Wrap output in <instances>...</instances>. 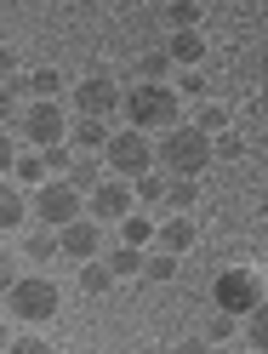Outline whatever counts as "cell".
I'll return each mask as SVG.
<instances>
[{"instance_id": "obj_5", "label": "cell", "mask_w": 268, "mask_h": 354, "mask_svg": "<svg viewBox=\"0 0 268 354\" xmlns=\"http://www.w3.org/2000/svg\"><path fill=\"white\" fill-rule=\"evenodd\" d=\"M103 160L115 166L120 177H143V171H154V138H149L143 126H131V120H126V131H108Z\"/></svg>"}, {"instance_id": "obj_25", "label": "cell", "mask_w": 268, "mask_h": 354, "mask_svg": "<svg viewBox=\"0 0 268 354\" xmlns=\"http://www.w3.org/2000/svg\"><path fill=\"white\" fill-rule=\"evenodd\" d=\"M211 149H217V160H240V154H245V138H240V131H229V126H222L217 138H211Z\"/></svg>"}, {"instance_id": "obj_29", "label": "cell", "mask_w": 268, "mask_h": 354, "mask_svg": "<svg viewBox=\"0 0 268 354\" xmlns=\"http://www.w3.org/2000/svg\"><path fill=\"white\" fill-rule=\"evenodd\" d=\"M17 92H29V80H23V86H17V80L0 86V126H12V120H17Z\"/></svg>"}, {"instance_id": "obj_33", "label": "cell", "mask_w": 268, "mask_h": 354, "mask_svg": "<svg viewBox=\"0 0 268 354\" xmlns=\"http://www.w3.org/2000/svg\"><path fill=\"white\" fill-rule=\"evenodd\" d=\"M177 92H183V97H200V92H206V75H200V69H183V75H177Z\"/></svg>"}, {"instance_id": "obj_18", "label": "cell", "mask_w": 268, "mask_h": 354, "mask_svg": "<svg viewBox=\"0 0 268 354\" xmlns=\"http://www.w3.org/2000/svg\"><path fill=\"white\" fill-rule=\"evenodd\" d=\"M17 223H23V194H17V183L0 177V234H12Z\"/></svg>"}, {"instance_id": "obj_23", "label": "cell", "mask_w": 268, "mask_h": 354, "mask_svg": "<svg viewBox=\"0 0 268 354\" xmlns=\"http://www.w3.org/2000/svg\"><path fill=\"white\" fill-rule=\"evenodd\" d=\"M245 343L268 354V297H262V303L251 308V315H245Z\"/></svg>"}, {"instance_id": "obj_4", "label": "cell", "mask_w": 268, "mask_h": 354, "mask_svg": "<svg viewBox=\"0 0 268 354\" xmlns=\"http://www.w3.org/2000/svg\"><path fill=\"white\" fill-rule=\"evenodd\" d=\"M262 297H268V280L257 269H222L217 286H211V303L222 308V315H234V320H245Z\"/></svg>"}, {"instance_id": "obj_34", "label": "cell", "mask_w": 268, "mask_h": 354, "mask_svg": "<svg viewBox=\"0 0 268 354\" xmlns=\"http://www.w3.org/2000/svg\"><path fill=\"white\" fill-rule=\"evenodd\" d=\"M234 337V315H222V308H217V326L206 331V343H229Z\"/></svg>"}, {"instance_id": "obj_22", "label": "cell", "mask_w": 268, "mask_h": 354, "mask_svg": "<svg viewBox=\"0 0 268 354\" xmlns=\"http://www.w3.org/2000/svg\"><path fill=\"white\" fill-rule=\"evenodd\" d=\"M120 240H126V246H149V240H154V223H149L143 212H126V217H120Z\"/></svg>"}, {"instance_id": "obj_28", "label": "cell", "mask_w": 268, "mask_h": 354, "mask_svg": "<svg viewBox=\"0 0 268 354\" xmlns=\"http://www.w3.org/2000/svg\"><path fill=\"white\" fill-rule=\"evenodd\" d=\"M143 274H149V280H171V274H177V252H154V257H143Z\"/></svg>"}, {"instance_id": "obj_37", "label": "cell", "mask_w": 268, "mask_h": 354, "mask_svg": "<svg viewBox=\"0 0 268 354\" xmlns=\"http://www.w3.org/2000/svg\"><path fill=\"white\" fill-rule=\"evenodd\" d=\"M12 348H17V354H46L52 343H46V337H12Z\"/></svg>"}, {"instance_id": "obj_30", "label": "cell", "mask_w": 268, "mask_h": 354, "mask_svg": "<svg viewBox=\"0 0 268 354\" xmlns=\"http://www.w3.org/2000/svg\"><path fill=\"white\" fill-rule=\"evenodd\" d=\"M40 154H46V166H52V171H69V160H75V143H46Z\"/></svg>"}, {"instance_id": "obj_31", "label": "cell", "mask_w": 268, "mask_h": 354, "mask_svg": "<svg viewBox=\"0 0 268 354\" xmlns=\"http://www.w3.org/2000/svg\"><path fill=\"white\" fill-rule=\"evenodd\" d=\"M194 126H206L211 138H217V131L229 126V115H222V103H206V109H200V115H194Z\"/></svg>"}, {"instance_id": "obj_16", "label": "cell", "mask_w": 268, "mask_h": 354, "mask_svg": "<svg viewBox=\"0 0 268 354\" xmlns=\"http://www.w3.org/2000/svg\"><path fill=\"white\" fill-rule=\"evenodd\" d=\"M108 286H115V269L97 263V257H86V263H80V292H86V297H103Z\"/></svg>"}, {"instance_id": "obj_32", "label": "cell", "mask_w": 268, "mask_h": 354, "mask_svg": "<svg viewBox=\"0 0 268 354\" xmlns=\"http://www.w3.org/2000/svg\"><path fill=\"white\" fill-rule=\"evenodd\" d=\"M12 166H17V138H12L6 126H0V177H6Z\"/></svg>"}, {"instance_id": "obj_6", "label": "cell", "mask_w": 268, "mask_h": 354, "mask_svg": "<svg viewBox=\"0 0 268 354\" xmlns=\"http://www.w3.org/2000/svg\"><path fill=\"white\" fill-rule=\"evenodd\" d=\"M17 131H23V143L46 149V143H69V115H63L57 97H35L23 115H17Z\"/></svg>"}, {"instance_id": "obj_13", "label": "cell", "mask_w": 268, "mask_h": 354, "mask_svg": "<svg viewBox=\"0 0 268 354\" xmlns=\"http://www.w3.org/2000/svg\"><path fill=\"white\" fill-rule=\"evenodd\" d=\"M171 63L177 69H200V57H206V40H200V29H171Z\"/></svg>"}, {"instance_id": "obj_11", "label": "cell", "mask_w": 268, "mask_h": 354, "mask_svg": "<svg viewBox=\"0 0 268 354\" xmlns=\"http://www.w3.org/2000/svg\"><path fill=\"white\" fill-rule=\"evenodd\" d=\"M194 240H200V223H194L189 212H171L166 223L154 229V246H160V252H177V257H183V252H194Z\"/></svg>"}, {"instance_id": "obj_17", "label": "cell", "mask_w": 268, "mask_h": 354, "mask_svg": "<svg viewBox=\"0 0 268 354\" xmlns=\"http://www.w3.org/2000/svg\"><path fill=\"white\" fill-rule=\"evenodd\" d=\"M63 177H69L75 189H86V194H92V189L103 183V166L92 160V154H80V149H75V160H69V171H63Z\"/></svg>"}, {"instance_id": "obj_7", "label": "cell", "mask_w": 268, "mask_h": 354, "mask_svg": "<svg viewBox=\"0 0 268 354\" xmlns=\"http://www.w3.org/2000/svg\"><path fill=\"white\" fill-rule=\"evenodd\" d=\"M80 201H86V189H75L69 177H46V183L35 189V217L52 223V229H63L69 217H80Z\"/></svg>"}, {"instance_id": "obj_3", "label": "cell", "mask_w": 268, "mask_h": 354, "mask_svg": "<svg viewBox=\"0 0 268 354\" xmlns=\"http://www.w3.org/2000/svg\"><path fill=\"white\" fill-rule=\"evenodd\" d=\"M12 315L17 320H23V326H46L52 315H57V280H46V269H35V274H17L12 280Z\"/></svg>"}, {"instance_id": "obj_2", "label": "cell", "mask_w": 268, "mask_h": 354, "mask_svg": "<svg viewBox=\"0 0 268 354\" xmlns=\"http://www.w3.org/2000/svg\"><path fill=\"white\" fill-rule=\"evenodd\" d=\"M120 115H126L131 126H143V131H166V126L183 120V92L166 86V80H137V86L126 92Z\"/></svg>"}, {"instance_id": "obj_21", "label": "cell", "mask_w": 268, "mask_h": 354, "mask_svg": "<svg viewBox=\"0 0 268 354\" xmlns=\"http://www.w3.org/2000/svg\"><path fill=\"white\" fill-rule=\"evenodd\" d=\"M200 201V183L194 177H171V189H166V212H189Z\"/></svg>"}, {"instance_id": "obj_8", "label": "cell", "mask_w": 268, "mask_h": 354, "mask_svg": "<svg viewBox=\"0 0 268 354\" xmlns=\"http://www.w3.org/2000/svg\"><path fill=\"white\" fill-rule=\"evenodd\" d=\"M120 103H126V92L103 69H92V75L75 86V115H103L108 120V115H120Z\"/></svg>"}, {"instance_id": "obj_36", "label": "cell", "mask_w": 268, "mask_h": 354, "mask_svg": "<svg viewBox=\"0 0 268 354\" xmlns=\"http://www.w3.org/2000/svg\"><path fill=\"white\" fill-rule=\"evenodd\" d=\"M6 80H17V52L0 46V86H6Z\"/></svg>"}, {"instance_id": "obj_35", "label": "cell", "mask_w": 268, "mask_h": 354, "mask_svg": "<svg viewBox=\"0 0 268 354\" xmlns=\"http://www.w3.org/2000/svg\"><path fill=\"white\" fill-rule=\"evenodd\" d=\"M12 280H17V263H12L6 246H0V292H12Z\"/></svg>"}, {"instance_id": "obj_1", "label": "cell", "mask_w": 268, "mask_h": 354, "mask_svg": "<svg viewBox=\"0 0 268 354\" xmlns=\"http://www.w3.org/2000/svg\"><path fill=\"white\" fill-rule=\"evenodd\" d=\"M217 160V149H211V131L206 126H194V120H177L160 131V143H154V166L171 171V177H200Z\"/></svg>"}, {"instance_id": "obj_19", "label": "cell", "mask_w": 268, "mask_h": 354, "mask_svg": "<svg viewBox=\"0 0 268 354\" xmlns=\"http://www.w3.org/2000/svg\"><path fill=\"white\" fill-rule=\"evenodd\" d=\"M46 171H52V166H46V154H40V149H35V154H17V166H12V177H17L23 189L46 183Z\"/></svg>"}, {"instance_id": "obj_12", "label": "cell", "mask_w": 268, "mask_h": 354, "mask_svg": "<svg viewBox=\"0 0 268 354\" xmlns=\"http://www.w3.org/2000/svg\"><path fill=\"white\" fill-rule=\"evenodd\" d=\"M69 143H75L80 154L103 149V143H108V120H103V115H75V120H69Z\"/></svg>"}, {"instance_id": "obj_26", "label": "cell", "mask_w": 268, "mask_h": 354, "mask_svg": "<svg viewBox=\"0 0 268 354\" xmlns=\"http://www.w3.org/2000/svg\"><path fill=\"white\" fill-rule=\"evenodd\" d=\"M171 69H177V63H171V52H149V57L137 63V75H143V80H166Z\"/></svg>"}, {"instance_id": "obj_24", "label": "cell", "mask_w": 268, "mask_h": 354, "mask_svg": "<svg viewBox=\"0 0 268 354\" xmlns=\"http://www.w3.org/2000/svg\"><path fill=\"white\" fill-rule=\"evenodd\" d=\"M166 17H171V29H200L206 6H200V0H171V6H166Z\"/></svg>"}, {"instance_id": "obj_10", "label": "cell", "mask_w": 268, "mask_h": 354, "mask_svg": "<svg viewBox=\"0 0 268 354\" xmlns=\"http://www.w3.org/2000/svg\"><path fill=\"white\" fill-rule=\"evenodd\" d=\"M57 240H63V257H75V263L97 257L103 252V217H69L57 229Z\"/></svg>"}, {"instance_id": "obj_14", "label": "cell", "mask_w": 268, "mask_h": 354, "mask_svg": "<svg viewBox=\"0 0 268 354\" xmlns=\"http://www.w3.org/2000/svg\"><path fill=\"white\" fill-rule=\"evenodd\" d=\"M23 252H29V263H35V269H46L52 257H63V240L52 234V223H40L35 234H23Z\"/></svg>"}, {"instance_id": "obj_20", "label": "cell", "mask_w": 268, "mask_h": 354, "mask_svg": "<svg viewBox=\"0 0 268 354\" xmlns=\"http://www.w3.org/2000/svg\"><path fill=\"white\" fill-rule=\"evenodd\" d=\"M108 269H115V280H131V274H143V246H115V257H108Z\"/></svg>"}, {"instance_id": "obj_27", "label": "cell", "mask_w": 268, "mask_h": 354, "mask_svg": "<svg viewBox=\"0 0 268 354\" xmlns=\"http://www.w3.org/2000/svg\"><path fill=\"white\" fill-rule=\"evenodd\" d=\"M29 92H35V97H57V92H63V75H57V69H35V75H29Z\"/></svg>"}, {"instance_id": "obj_38", "label": "cell", "mask_w": 268, "mask_h": 354, "mask_svg": "<svg viewBox=\"0 0 268 354\" xmlns=\"http://www.w3.org/2000/svg\"><path fill=\"white\" fill-rule=\"evenodd\" d=\"M0 348H12V331H6V326H0Z\"/></svg>"}, {"instance_id": "obj_9", "label": "cell", "mask_w": 268, "mask_h": 354, "mask_svg": "<svg viewBox=\"0 0 268 354\" xmlns=\"http://www.w3.org/2000/svg\"><path fill=\"white\" fill-rule=\"evenodd\" d=\"M131 201H137V189H131V177H103V183L92 189V217H103V223H120V217L131 212Z\"/></svg>"}, {"instance_id": "obj_15", "label": "cell", "mask_w": 268, "mask_h": 354, "mask_svg": "<svg viewBox=\"0 0 268 354\" xmlns=\"http://www.w3.org/2000/svg\"><path fill=\"white\" fill-rule=\"evenodd\" d=\"M131 189H137V201L143 206H166V189H171V171H143V177H131Z\"/></svg>"}]
</instances>
